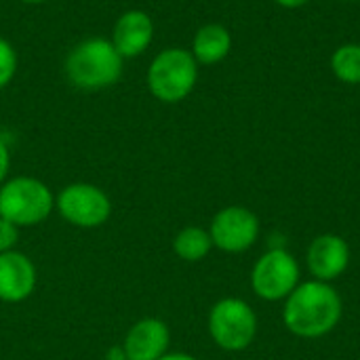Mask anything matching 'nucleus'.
<instances>
[{"label": "nucleus", "instance_id": "obj_1", "mask_svg": "<svg viewBox=\"0 0 360 360\" xmlns=\"http://www.w3.org/2000/svg\"><path fill=\"white\" fill-rule=\"evenodd\" d=\"M283 319L287 329L300 338H323L342 319V297L329 283H302L287 297Z\"/></svg>", "mask_w": 360, "mask_h": 360}, {"label": "nucleus", "instance_id": "obj_2", "mask_svg": "<svg viewBox=\"0 0 360 360\" xmlns=\"http://www.w3.org/2000/svg\"><path fill=\"white\" fill-rule=\"evenodd\" d=\"M65 76L82 91L108 89L122 76V57L112 40L89 38L78 42L65 57Z\"/></svg>", "mask_w": 360, "mask_h": 360}, {"label": "nucleus", "instance_id": "obj_3", "mask_svg": "<svg viewBox=\"0 0 360 360\" xmlns=\"http://www.w3.org/2000/svg\"><path fill=\"white\" fill-rule=\"evenodd\" d=\"M55 209L51 188L30 175H19L0 186V217L17 228L42 224Z\"/></svg>", "mask_w": 360, "mask_h": 360}, {"label": "nucleus", "instance_id": "obj_4", "mask_svg": "<svg viewBox=\"0 0 360 360\" xmlns=\"http://www.w3.org/2000/svg\"><path fill=\"white\" fill-rule=\"evenodd\" d=\"M198 80V61L186 49L171 46L160 51L148 68V89L162 103L186 99Z\"/></svg>", "mask_w": 360, "mask_h": 360}, {"label": "nucleus", "instance_id": "obj_5", "mask_svg": "<svg viewBox=\"0 0 360 360\" xmlns=\"http://www.w3.org/2000/svg\"><path fill=\"white\" fill-rule=\"evenodd\" d=\"M209 333L221 350L240 352L249 348L257 333V316L253 308L238 297L219 300L209 314Z\"/></svg>", "mask_w": 360, "mask_h": 360}, {"label": "nucleus", "instance_id": "obj_6", "mask_svg": "<svg viewBox=\"0 0 360 360\" xmlns=\"http://www.w3.org/2000/svg\"><path fill=\"white\" fill-rule=\"evenodd\" d=\"M55 209L68 224L93 230L110 219L112 200L101 188L93 184H70L57 194Z\"/></svg>", "mask_w": 360, "mask_h": 360}, {"label": "nucleus", "instance_id": "obj_7", "mask_svg": "<svg viewBox=\"0 0 360 360\" xmlns=\"http://www.w3.org/2000/svg\"><path fill=\"white\" fill-rule=\"evenodd\" d=\"M300 285V266L285 249H272L257 259L251 272L253 291L266 302L287 300Z\"/></svg>", "mask_w": 360, "mask_h": 360}, {"label": "nucleus", "instance_id": "obj_8", "mask_svg": "<svg viewBox=\"0 0 360 360\" xmlns=\"http://www.w3.org/2000/svg\"><path fill=\"white\" fill-rule=\"evenodd\" d=\"M213 247L226 253H243L251 249L259 236V219L245 207H226L211 221Z\"/></svg>", "mask_w": 360, "mask_h": 360}, {"label": "nucleus", "instance_id": "obj_9", "mask_svg": "<svg viewBox=\"0 0 360 360\" xmlns=\"http://www.w3.org/2000/svg\"><path fill=\"white\" fill-rule=\"evenodd\" d=\"M36 266L21 251L0 253V302L21 304L36 289Z\"/></svg>", "mask_w": 360, "mask_h": 360}, {"label": "nucleus", "instance_id": "obj_10", "mask_svg": "<svg viewBox=\"0 0 360 360\" xmlns=\"http://www.w3.org/2000/svg\"><path fill=\"white\" fill-rule=\"evenodd\" d=\"M171 331L160 319H141L124 335L122 352L129 360H158L169 352Z\"/></svg>", "mask_w": 360, "mask_h": 360}, {"label": "nucleus", "instance_id": "obj_11", "mask_svg": "<svg viewBox=\"0 0 360 360\" xmlns=\"http://www.w3.org/2000/svg\"><path fill=\"white\" fill-rule=\"evenodd\" d=\"M350 264V247L338 234L319 236L308 249V268L316 281L329 283L346 272Z\"/></svg>", "mask_w": 360, "mask_h": 360}, {"label": "nucleus", "instance_id": "obj_12", "mask_svg": "<svg viewBox=\"0 0 360 360\" xmlns=\"http://www.w3.org/2000/svg\"><path fill=\"white\" fill-rule=\"evenodd\" d=\"M152 38H154V21L146 11H137V8L122 13L112 32V44L122 59L146 53V49L152 44Z\"/></svg>", "mask_w": 360, "mask_h": 360}, {"label": "nucleus", "instance_id": "obj_13", "mask_svg": "<svg viewBox=\"0 0 360 360\" xmlns=\"http://www.w3.org/2000/svg\"><path fill=\"white\" fill-rule=\"evenodd\" d=\"M230 49H232L230 32L219 23H207L196 32L190 53L194 55V59L198 63L213 65V63H219L221 59H226Z\"/></svg>", "mask_w": 360, "mask_h": 360}, {"label": "nucleus", "instance_id": "obj_14", "mask_svg": "<svg viewBox=\"0 0 360 360\" xmlns=\"http://www.w3.org/2000/svg\"><path fill=\"white\" fill-rule=\"evenodd\" d=\"M213 249V240L211 234L198 226H188L184 228L175 240H173V251L179 259L184 262H200L209 255V251Z\"/></svg>", "mask_w": 360, "mask_h": 360}, {"label": "nucleus", "instance_id": "obj_15", "mask_svg": "<svg viewBox=\"0 0 360 360\" xmlns=\"http://www.w3.org/2000/svg\"><path fill=\"white\" fill-rule=\"evenodd\" d=\"M331 70L335 78L346 84H360V44H342L331 55Z\"/></svg>", "mask_w": 360, "mask_h": 360}, {"label": "nucleus", "instance_id": "obj_16", "mask_svg": "<svg viewBox=\"0 0 360 360\" xmlns=\"http://www.w3.org/2000/svg\"><path fill=\"white\" fill-rule=\"evenodd\" d=\"M17 74V53L13 44L0 38V91L15 78Z\"/></svg>", "mask_w": 360, "mask_h": 360}, {"label": "nucleus", "instance_id": "obj_17", "mask_svg": "<svg viewBox=\"0 0 360 360\" xmlns=\"http://www.w3.org/2000/svg\"><path fill=\"white\" fill-rule=\"evenodd\" d=\"M19 240V228L8 219L0 217V253L13 251Z\"/></svg>", "mask_w": 360, "mask_h": 360}, {"label": "nucleus", "instance_id": "obj_18", "mask_svg": "<svg viewBox=\"0 0 360 360\" xmlns=\"http://www.w3.org/2000/svg\"><path fill=\"white\" fill-rule=\"evenodd\" d=\"M8 169H11V152H8V146L0 139V186L6 181Z\"/></svg>", "mask_w": 360, "mask_h": 360}, {"label": "nucleus", "instance_id": "obj_19", "mask_svg": "<svg viewBox=\"0 0 360 360\" xmlns=\"http://www.w3.org/2000/svg\"><path fill=\"white\" fill-rule=\"evenodd\" d=\"M274 2L281 4V6H285V8H300V6L308 4L310 0H274Z\"/></svg>", "mask_w": 360, "mask_h": 360}, {"label": "nucleus", "instance_id": "obj_20", "mask_svg": "<svg viewBox=\"0 0 360 360\" xmlns=\"http://www.w3.org/2000/svg\"><path fill=\"white\" fill-rule=\"evenodd\" d=\"M158 360H198V359H194L192 354H184V352H167L165 356H160Z\"/></svg>", "mask_w": 360, "mask_h": 360}, {"label": "nucleus", "instance_id": "obj_21", "mask_svg": "<svg viewBox=\"0 0 360 360\" xmlns=\"http://www.w3.org/2000/svg\"><path fill=\"white\" fill-rule=\"evenodd\" d=\"M105 360H129V359L124 356L122 348H120V346H116V348H112V350L105 354Z\"/></svg>", "mask_w": 360, "mask_h": 360}, {"label": "nucleus", "instance_id": "obj_22", "mask_svg": "<svg viewBox=\"0 0 360 360\" xmlns=\"http://www.w3.org/2000/svg\"><path fill=\"white\" fill-rule=\"evenodd\" d=\"M23 2H27V4H40V2H46V0H23Z\"/></svg>", "mask_w": 360, "mask_h": 360}, {"label": "nucleus", "instance_id": "obj_23", "mask_svg": "<svg viewBox=\"0 0 360 360\" xmlns=\"http://www.w3.org/2000/svg\"><path fill=\"white\" fill-rule=\"evenodd\" d=\"M346 2H356V0H346Z\"/></svg>", "mask_w": 360, "mask_h": 360}]
</instances>
